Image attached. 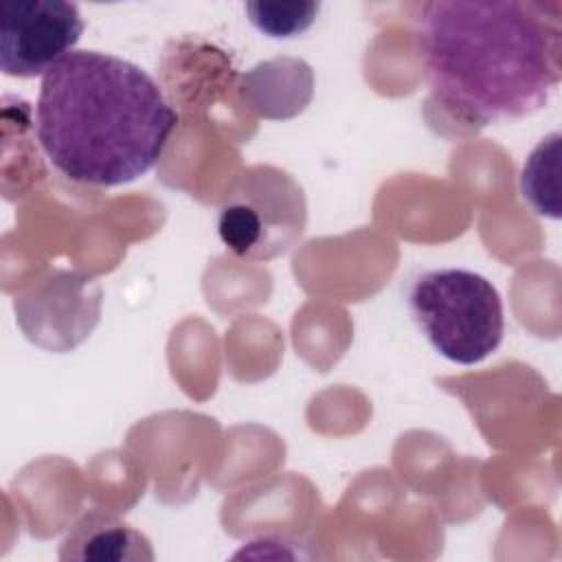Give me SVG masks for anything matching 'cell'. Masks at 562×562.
<instances>
[{"instance_id":"obj_1","label":"cell","mask_w":562,"mask_h":562,"mask_svg":"<svg viewBox=\"0 0 562 562\" xmlns=\"http://www.w3.org/2000/svg\"><path fill=\"white\" fill-rule=\"evenodd\" d=\"M419 37L435 99L465 123L522 119L560 81V26L538 2H428Z\"/></svg>"},{"instance_id":"obj_5","label":"cell","mask_w":562,"mask_h":562,"mask_svg":"<svg viewBox=\"0 0 562 562\" xmlns=\"http://www.w3.org/2000/svg\"><path fill=\"white\" fill-rule=\"evenodd\" d=\"M83 33L75 2L4 0L0 18V68L9 77L46 75L68 57Z\"/></svg>"},{"instance_id":"obj_6","label":"cell","mask_w":562,"mask_h":562,"mask_svg":"<svg viewBox=\"0 0 562 562\" xmlns=\"http://www.w3.org/2000/svg\"><path fill=\"white\" fill-rule=\"evenodd\" d=\"M560 134L542 138V143L529 154L522 173L520 191L522 198L540 215L560 217V187H558V165H560Z\"/></svg>"},{"instance_id":"obj_3","label":"cell","mask_w":562,"mask_h":562,"mask_svg":"<svg viewBox=\"0 0 562 562\" xmlns=\"http://www.w3.org/2000/svg\"><path fill=\"white\" fill-rule=\"evenodd\" d=\"M408 305L428 342L457 364H476L498 349L505 331L498 290L479 272L439 268L422 272Z\"/></svg>"},{"instance_id":"obj_8","label":"cell","mask_w":562,"mask_h":562,"mask_svg":"<svg viewBox=\"0 0 562 562\" xmlns=\"http://www.w3.org/2000/svg\"><path fill=\"white\" fill-rule=\"evenodd\" d=\"M250 22L270 37H292L303 33L316 18V2H248Z\"/></svg>"},{"instance_id":"obj_4","label":"cell","mask_w":562,"mask_h":562,"mask_svg":"<svg viewBox=\"0 0 562 562\" xmlns=\"http://www.w3.org/2000/svg\"><path fill=\"white\" fill-rule=\"evenodd\" d=\"M301 189L281 171L263 167L244 176L241 187L220 209L217 233L224 246L244 259H270L303 231Z\"/></svg>"},{"instance_id":"obj_2","label":"cell","mask_w":562,"mask_h":562,"mask_svg":"<svg viewBox=\"0 0 562 562\" xmlns=\"http://www.w3.org/2000/svg\"><path fill=\"white\" fill-rule=\"evenodd\" d=\"M176 123L160 86L116 55L72 50L42 77L37 140L72 182L116 187L140 178L162 156Z\"/></svg>"},{"instance_id":"obj_7","label":"cell","mask_w":562,"mask_h":562,"mask_svg":"<svg viewBox=\"0 0 562 562\" xmlns=\"http://www.w3.org/2000/svg\"><path fill=\"white\" fill-rule=\"evenodd\" d=\"M140 542L145 540L130 527L121 525L114 518L94 514V516H86V520L77 525L75 533L64 544H81L83 551L79 553V558L116 560V558H134V553H130L127 547L140 544Z\"/></svg>"}]
</instances>
